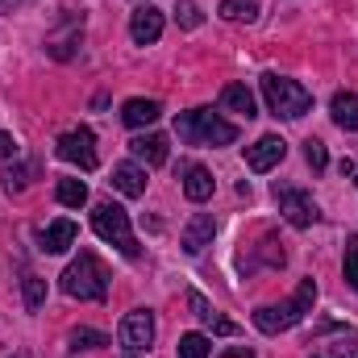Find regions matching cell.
Wrapping results in <instances>:
<instances>
[{
    "label": "cell",
    "mask_w": 358,
    "mask_h": 358,
    "mask_svg": "<svg viewBox=\"0 0 358 358\" xmlns=\"http://www.w3.org/2000/svg\"><path fill=\"white\" fill-rule=\"evenodd\" d=\"M313 304H317V279H300V287L283 300V304H263L259 313H255V329L259 334H287V329H296L308 313H313Z\"/></svg>",
    "instance_id": "cell-1"
},
{
    "label": "cell",
    "mask_w": 358,
    "mask_h": 358,
    "mask_svg": "<svg viewBox=\"0 0 358 358\" xmlns=\"http://www.w3.org/2000/svg\"><path fill=\"white\" fill-rule=\"evenodd\" d=\"M176 134L192 146H229L238 142V125L217 117L213 108H192V113H179L176 117Z\"/></svg>",
    "instance_id": "cell-2"
},
{
    "label": "cell",
    "mask_w": 358,
    "mask_h": 358,
    "mask_svg": "<svg viewBox=\"0 0 358 358\" xmlns=\"http://www.w3.org/2000/svg\"><path fill=\"white\" fill-rule=\"evenodd\" d=\"M59 287L71 300H104L108 296V271H104V263L92 250H84L71 267L59 275Z\"/></svg>",
    "instance_id": "cell-3"
},
{
    "label": "cell",
    "mask_w": 358,
    "mask_h": 358,
    "mask_svg": "<svg viewBox=\"0 0 358 358\" xmlns=\"http://www.w3.org/2000/svg\"><path fill=\"white\" fill-rule=\"evenodd\" d=\"M263 100H267L271 113L283 117V121H296V117H304L313 108V92L304 84H296V80H287V76H279V71L263 76Z\"/></svg>",
    "instance_id": "cell-4"
},
{
    "label": "cell",
    "mask_w": 358,
    "mask_h": 358,
    "mask_svg": "<svg viewBox=\"0 0 358 358\" xmlns=\"http://www.w3.org/2000/svg\"><path fill=\"white\" fill-rule=\"evenodd\" d=\"M92 229L104 238V242H113L125 259H138V238H134V225H129V213L121 208V204H113V200H100L96 208H92Z\"/></svg>",
    "instance_id": "cell-5"
},
{
    "label": "cell",
    "mask_w": 358,
    "mask_h": 358,
    "mask_svg": "<svg viewBox=\"0 0 358 358\" xmlns=\"http://www.w3.org/2000/svg\"><path fill=\"white\" fill-rule=\"evenodd\" d=\"M55 155H59L63 163L80 167V171H96V163H100V155H96V134H92V129H84V125H80V129L59 134Z\"/></svg>",
    "instance_id": "cell-6"
},
{
    "label": "cell",
    "mask_w": 358,
    "mask_h": 358,
    "mask_svg": "<svg viewBox=\"0 0 358 358\" xmlns=\"http://www.w3.org/2000/svg\"><path fill=\"white\" fill-rule=\"evenodd\" d=\"M275 200H279V213H283L296 229H308V225H317V221H321L317 200H313L308 192L292 187V183H275Z\"/></svg>",
    "instance_id": "cell-7"
},
{
    "label": "cell",
    "mask_w": 358,
    "mask_h": 358,
    "mask_svg": "<svg viewBox=\"0 0 358 358\" xmlns=\"http://www.w3.org/2000/svg\"><path fill=\"white\" fill-rule=\"evenodd\" d=\"M117 338H121V346H125L129 355H146V350L155 346V313H150V308H129V313L121 317Z\"/></svg>",
    "instance_id": "cell-8"
},
{
    "label": "cell",
    "mask_w": 358,
    "mask_h": 358,
    "mask_svg": "<svg viewBox=\"0 0 358 358\" xmlns=\"http://www.w3.org/2000/svg\"><path fill=\"white\" fill-rule=\"evenodd\" d=\"M283 155H287V142L279 134H267L255 146H246V167L250 171H271L275 163H283Z\"/></svg>",
    "instance_id": "cell-9"
},
{
    "label": "cell",
    "mask_w": 358,
    "mask_h": 358,
    "mask_svg": "<svg viewBox=\"0 0 358 358\" xmlns=\"http://www.w3.org/2000/svg\"><path fill=\"white\" fill-rule=\"evenodd\" d=\"M179 176H183V196L192 200V204H204L208 196H213V187H217V179L208 167H200V163H183L179 167Z\"/></svg>",
    "instance_id": "cell-10"
},
{
    "label": "cell",
    "mask_w": 358,
    "mask_h": 358,
    "mask_svg": "<svg viewBox=\"0 0 358 358\" xmlns=\"http://www.w3.org/2000/svg\"><path fill=\"white\" fill-rule=\"evenodd\" d=\"M213 238H217V217L213 213H196L187 221V229H183V250L187 255H200L204 246H213Z\"/></svg>",
    "instance_id": "cell-11"
},
{
    "label": "cell",
    "mask_w": 358,
    "mask_h": 358,
    "mask_svg": "<svg viewBox=\"0 0 358 358\" xmlns=\"http://www.w3.org/2000/svg\"><path fill=\"white\" fill-rule=\"evenodd\" d=\"M129 38H134L138 46L159 42V38H163V13H159V8H138L134 21H129Z\"/></svg>",
    "instance_id": "cell-12"
},
{
    "label": "cell",
    "mask_w": 358,
    "mask_h": 358,
    "mask_svg": "<svg viewBox=\"0 0 358 358\" xmlns=\"http://www.w3.org/2000/svg\"><path fill=\"white\" fill-rule=\"evenodd\" d=\"M163 117V104L159 100H146V96H134V100H125L121 104V121L129 125V129H142V125H155Z\"/></svg>",
    "instance_id": "cell-13"
},
{
    "label": "cell",
    "mask_w": 358,
    "mask_h": 358,
    "mask_svg": "<svg viewBox=\"0 0 358 358\" xmlns=\"http://www.w3.org/2000/svg\"><path fill=\"white\" fill-rule=\"evenodd\" d=\"M80 42H84V21H80V17H67L63 34H50V38H46V50H50L55 59H71Z\"/></svg>",
    "instance_id": "cell-14"
},
{
    "label": "cell",
    "mask_w": 358,
    "mask_h": 358,
    "mask_svg": "<svg viewBox=\"0 0 358 358\" xmlns=\"http://www.w3.org/2000/svg\"><path fill=\"white\" fill-rule=\"evenodd\" d=\"M129 150H134V159L146 163V167H163V163H167V138H163V134H138V138L129 142Z\"/></svg>",
    "instance_id": "cell-15"
},
{
    "label": "cell",
    "mask_w": 358,
    "mask_h": 358,
    "mask_svg": "<svg viewBox=\"0 0 358 358\" xmlns=\"http://www.w3.org/2000/svg\"><path fill=\"white\" fill-rule=\"evenodd\" d=\"M113 187H117L121 196H129V200L146 196V167H138V163H117V167H113Z\"/></svg>",
    "instance_id": "cell-16"
},
{
    "label": "cell",
    "mask_w": 358,
    "mask_h": 358,
    "mask_svg": "<svg viewBox=\"0 0 358 358\" xmlns=\"http://www.w3.org/2000/svg\"><path fill=\"white\" fill-rule=\"evenodd\" d=\"M76 234H80V229H76V221H67V217H63V221L46 225V234H42V250H46V255H63V250L76 242Z\"/></svg>",
    "instance_id": "cell-17"
},
{
    "label": "cell",
    "mask_w": 358,
    "mask_h": 358,
    "mask_svg": "<svg viewBox=\"0 0 358 358\" xmlns=\"http://www.w3.org/2000/svg\"><path fill=\"white\" fill-rule=\"evenodd\" d=\"M329 113L342 129H358V92H338L329 100Z\"/></svg>",
    "instance_id": "cell-18"
},
{
    "label": "cell",
    "mask_w": 358,
    "mask_h": 358,
    "mask_svg": "<svg viewBox=\"0 0 358 358\" xmlns=\"http://www.w3.org/2000/svg\"><path fill=\"white\" fill-rule=\"evenodd\" d=\"M221 104H225L229 113L255 117V92L246 88V84H225V88H221Z\"/></svg>",
    "instance_id": "cell-19"
},
{
    "label": "cell",
    "mask_w": 358,
    "mask_h": 358,
    "mask_svg": "<svg viewBox=\"0 0 358 358\" xmlns=\"http://www.w3.org/2000/svg\"><path fill=\"white\" fill-rule=\"evenodd\" d=\"M55 196H59L63 208H84L88 204V183L84 179H59L55 183Z\"/></svg>",
    "instance_id": "cell-20"
},
{
    "label": "cell",
    "mask_w": 358,
    "mask_h": 358,
    "mask_svg": "<svg viewBox=\"0 0 358 358\" xmlns=\"http://www.w3.org/2000/svg\"><path fill=\"white\" fill-rule=\"evenodd\" d=\"M221 17L225 21H255L259 17V0H221Z\"/></svg>",
    "instance_id": "cell-21"
},
{
    "label": "cell",
    "mask_w": 358,
    "mask_h": 358,
    "mask_svg": "<svg viewBox=\"0 0 358 358\" xmlns=\"http://www.w3.org/2000/svg\"><path fill=\"white\" fill-rule=\"evenodd\" d=\"M21 292H25V308H29V313H38V308L46 304V279L25 275V279H21Z\"/></svg>",
    "instance_id": "cell-22"
},
{
    "label": "cell",
    "mask_w": 358,
    "mask_h": 358,
    "mask_svg": "<svg viewBox=\"0 0 358 358\" xmlns=\"http://www.w3.org/2000/svg\"><path fill=\"white\" fill-rule=\"evenodd\" d=\"M67 346H71V350H100V346H108V338H104L100 329H71Z\"/></svg>",
    "instance_id": "cell-23"
},
{
    "label": "cell",
    "mask_w": 358,
    "mask_h": 358,
    "mask_svg": "<svg viewBox=\"0 0 358 358\" xmlns=\"http://www.w3.org/2000/svg\"><path fill=\"white\" fill-rule=\"evenodd\" d=\"M176 21L183 25V29H200V25H204V13H200L196 0H179L176 4Z\"/></svg>",
    "instance_id": "cell-24"
},
{
    "label": "cell",
    "mask_w": 358,
    "mask_h": 358,
    "mask_svg": "<svg viewBox=\"0 0 358 358\" xmlns=\"http://www.w3.org/2000/svg\"><path fill=\"white\" fill-rule=\"evenodd\" d=\"M179 358H208V338L204 334H183L179 338Z\"/></svg>",
    "instance_id": "cell-25"
},
{
    "label": "cell",
    "mask_w": 358,
    "mask_h": 358,
    "mask_svg": "<svg viewBox=\"0 0 358 358\" xmlns=\"http://www.w3.org/2000/svg\"><path fill=\"white\" fill-rule=\"evenodd\" d=\"M259 259H263L267 267H283V263H287V250H283V242H279V238H263Z\"/></svg>",
    "instance_id": "cell-26"
},
{
    "label": "cell",
    "mask_w": 358,
    "mask_h": 358,
    "mask_svg": "<svg viewBox=\"0 0 358 358\" xmlns=\"http://www.w3.org/2000/svg\"><path fill=\"white\" fill-rule=\"evenodd\" d=\"M321 358H358V338H355V334H346V338L329 342V346H325V355H321Z\"/></svg>",
    "instance_id": "cell-27"
},
{
    "label": "cell",
    "mask_w": 358,
    "mask_h": 358,
    "mask_svg": "<svg viewBox=\"0 0 358 358\" xmlns=\"http://www.w3.org/2000/svg\"><path fill=\"white\" fill-rule=\"evenodd\" d=\"M342 271H346V283L358 292V234H350V242H346V263H342Z\"/></svg>",
    "instance_id": "cell-28"
},
{
    "label": "cell",
    "mask_w": 358,
    "mask_h": 358,
    "mask_svg": "<svg viewBox=\"0 0 358 358\" xmlns=\"http://www.w3.org/2000/svg\"><path fill=\"white\" fill-rule=\"evenodd\" d=\"M304 159H308V167H313V171H325V167H329V155H325V142H317V138H308V142H304Z\"/></svg>",
    "instance_id": "cell-29"
},
{
    "label": "cell",
    "mask_w": 358,
    "mask_h": 358,
    "mask_svg": "<svg viewBox=\"0 0 358 358\" xmlns=\"http://www.w3.org/2000/svg\"><path fill=\"white\" fill-rule=\"evenodd\" d=\"M29 176H34V167H8V171H4V187H8V192H25Z\"/></svg>",
    "instance_id": "cell-30"
},
{
    "label": "cell",
    "mask_w": 358,
    "mask_h": 358,
    "mask_svg": "<svg viewBox=\"0 0 358 358\" xmlns=\"http://www.w3.org/2000/svg\"><path fill=\"white\" fill-rule=\"evenodd\" d=\"M187 304H192V313H196V317H200L204 325H213V317H217V313H213V304H208V300H204L200 292H187Z\"/></svg>",
    "instance_id": "cell-31"
},
{
    "label": "cell",
    "mask_w": 358,
    "mask_h": 358,
    "mask_svg": "<svg viewBox=\"0 0 358 358\" xmlns=\"http://www.w3.org/2000/svg\"><path fill=\"white\" fill-rule=\"evenodd\" d=\"M208 329H213V334H221V338H234V334H238V325H234V321H225V317H213V325H208Z\"/></svg>",
    "instance_id": "cell-32"
},
{
    "label": "cell",
    "mask_w": 358,
    "mask_h": 358,
    "mask_svg": "<svg viewBox=\"0 0 358 358\" xmlns=\"http://www.w3.org/2000/svg\"><path fill=\"white\" fill-rule=\"evenodd\" d=\"M8 155H17V142H13V134L0 129V159H8Z\"/></svg>",
    "instance_id": "cell-33"
},
{
    "label": "cell",
    "mask_w": 358,
    "mask_h": 358,
    "mask_svg": "<svg viewBox=\"0 0 358 358\" xmlns=\"http://www.w3.org/2000/svg\"><path fill=\"white\" fill-rule=\"evenodd\" d=\"M221 358H255V350H250V346H229Z\"/></svg>",
    "instance_id": "cell-34"
},
{
    "label": "cell",
    "mask_w": 358,
    "mask_h": 358,
    "mask_svg": "<svg viewBox=\"0 0 358 358\" xmlns=\"http://www.w3.org/2000/svg\"><path fill=\"white\" fill-rule=\"evenodd\" d=\"M129 358H138V355H129Z\"/></svg>",
    "instance_id": "cell-35"
},
{
    "label": "cell",
    "mask_w": 358,
    "mask_h": 358,
    "mask_svg": "<svg viewBox=\"0 0 358 358\" xmlns=\"http://www.w3.org/2000/svg\"><path fill=\"white\" fill-rule=\"evenodd\" d=\"M313 358H321V355H313Z\"/></svg>",
    "instance_id": "cell-36"
},
{
    "label": "cell",
    "mask_w": 358,
    "mask_h": 358,
    "mask_svg": "<svg viewBox=\"0 0 358 358\" xmlns=\"http://www.w3.org/2000/svg\"><path fill=\"white\" fill-rule=\"evenodd\" d=\"M355 183H358V179H355Z\"/></svg>",
    "instance_id": "cell-37"
}]
</instances>
